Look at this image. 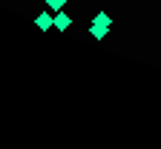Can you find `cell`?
<instances>
[{"instance_id":"6da1fadb","label":"cell","mask_w":161,"mask_h":149,"mask_svg":"<svg viewBox=\"0 0 161 149\" xmlns=\"http://www.w3.org/2000/svg\"><path fill=\"white\" fill-rule=\"evenodd\" d=\"M35 23L43 29V32H49V29H55V17H52V12L46 9V12H40V14L35 17Z\"/></svg>"},{"instance_id":"277c9868","label":"cell","mask_w":161,"mask_h":149,"mask_svg":"<svg viewBox=\"0 0 161 149\" xmlns=\"http://www.w3.org/2000/svg\"><path fill=\"white\" fill-rule=\"evenodd\" d=\"M64 6H66V0H46V9L49 12H60Z\"/></svg>"},{"instance_id":"3957f363","label":"cell","mask_w":161,"mask_h":149,"mask_svg":"<svg viewBox=\"0 0 161 149\" xmlns=\"http://www.w3.org/2000/svg\"><path fill=\"white\" fill-rule=\"evenodd\" d=\"M89 35H92L95 40H104V37L109 35V26H104V23H95V20H92V26H89Z\"/></svg>"},{"instance_id":"7a4b0ae2","label":"cell","mask_w":161,"mask_h":149,"mask_svg":"<svg viewBox=\"0 0 161 149\" xmlns=\"http://www.w3.org/2000/svg\"><path fill=\"white\" fill-rule=\"evenodd\" d=\"M72 26V17L64 12V9H60V12H55V29H60V32H66Z\"/></svg>"},{"instance_id":"5b68a950","label":"cell","mask_w":161,"mask_h":149,"mask_svg":"<svg viewBox=\"0 0 161 149\" xmlns=\"http://www.w3.org/2000/svg\"><path fill=\"white\" fill-rule=\"evenodd\" d=\"M95 23H104V26H112V17H109L107 12H98V14H95Z\"/></svg>"}]
</instances>
